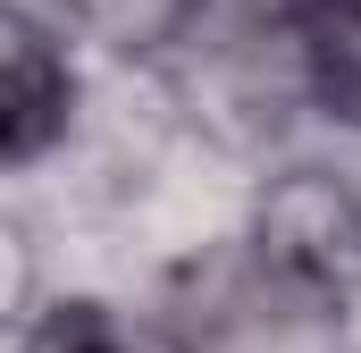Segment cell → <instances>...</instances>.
Listing matches in <instances>:
<instances>
[{
  "label": "cell",
  "instance_id": "5",
  "mask_svg": "<svg viewBox=\"0 0 361 353\" xmlns=\"http://www.w3.org/2000/svg\"><path fill=\"white\" fill-rule=\"evenodd\" d=\"M101 34H118V42H160L169 25H185V8L193 0H76Z\"/></svg>",
  "mask_w": 361,
  "mask_h": 353
},
{
  "label": "cell",
  "instance_id": "1",
  "mask_svg": "<svg viewBox=\"0 0 361 353\" xmlns=\"http://www.w3.org/2000/svg\"><path fill=\"white\" fill-rule=\"evenodd\" d=\"M252 269L311 311L361 294V193L328 169H286L252 210Z\"/></svg>",
  "mask_w": 361,
  "mask_h": 353
},
{
  "label": "cell",
  "instance_id": "4",
  "mask_svg": "<svg viewBox=\"0 0 361 353\" xmlns=\"http://www.w3.org/2000/svg\"><path fill=\"white\" fill-rule=\"evenodd\" d=\"M25 353H185V345L135 328V320H118L109 303H59L51 320H34Z\"/></svg>",
  "mask_w": 361,
  "mask_h": 353
},
{
  "label": "cell",
  "instance_id": "3",
  "mask_svg": "<svg viewBox=\"0 0 361 353\" xmlns=\"http://www.w3.org/2000/svg\"><path fill=\"white\" fill-rule=\"evenodd\" d=\"M294 51L319 101L361 126V0H294Z\"/></svg>",
  "mask_w": 361,
  "mask_h": 353
},
{
  "label": "cell",
  "instance_id": "2",
  "mask_svg": "<svg viewBox=\"0 0 361 353\" xmlns=\"http://www.w3.org/2000/svg\"><path fill=\"white\" fill-rule=\"evenodd\" d=\"M0 143H8V160H34L59 126H68V101H76V76H68V51L25 17V8H8V25H0Z\"/></svg>",
  "mask_w": 361,
  "mask_h": 353
}]
</instances>
